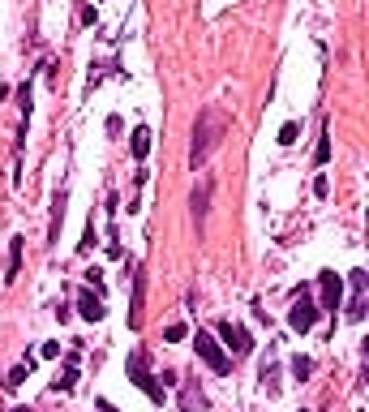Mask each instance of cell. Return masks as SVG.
<instances>
[{
	"label": "cell",
	"instance_id": "6da1fadb",
	"mask_svg": "<svg viewBox=\"0 0 369 412\" xmlns=\"http://www.w3.org/2000/svg\"><path fill=\"white\" fill-rule=\"evenodd\" d=\"M223 125H228V120H223L219 107H206V112L198 116V125H194V155H189V164H194V168L211 159V151L219 146V138H223Z\"/></svg>",
	"mask_w": 369,
	"mask_h": 412
},
{
	"label": "cell",
	"instance_id": "7a4b0ae2",
	"mask_svg": "<svg viewBox=\"0 0 369 412\" xmlns=\"http://www.w3.org/2000/svg\"><path fill=\"white\" fill-rule=\"evenodd\" d=\"M125 374H129V383L138 391H147L155 404H164V383H155V374L147 365V352H129V361H125Z\"/></svg>",
	"mask_w": 369,
	"mask_h": 412
},
{
	"label": "cell",
	"instance_id": "3957f363",
	"mask_svg": "<svg viewBox=\"0 0 369 412\" xmlns=\"http://www.w3.org/2000/svg\"><path fill=\"white\" fill-rule=\"evenodd\" d=\"M314 322H318V300L301 288V292H296V300H292V309H288V326H292L296 335H309Z\"/></svg>",
	"mask_w": 369,
	"mask_h": 412
},
{
	"label": "cell",
	"instance_id": "277c9868",
	"mask_svg": "<svg viewBox=\"0 0 369 412\" xmlns=\"http://www.w3.org/2000/svg\"><path fill=\"white\" fill-rule=\"evenodd\" d=\"M194 352H198L215 374H228V365H232V357L219 348V339L211 335V331H198V335H194Z\"/></svg>",
	"mask_w": 369,
	"mask_h": 412
},
{
	"label": "cell",
	"instance_id": "5b68a950",
	"mask_svg": "<svg viewBox=\"0 0 369 412\" xmlns=\"http://www.w3.org/2000/svg\"><path fill=\"white\" fill-rule=\"evenodd\" d=\"M219 348H223L228 357H249V352H253V339H249L245 326L223 322V326H219Z\"/></svg>",
	"mask_w": 369,
	"mask_h": 412
},
{
	"label": "cell",
	"instance_id": "8992f818",
	"mask_svg": "<svg viewBox=\"0 0 369 412\" xmlns=\"http://www.w3.org/2000/svg\"><path fill=\"white\" fill-rule=\"evenodd\" d=\"M318 288H322V305H318V313H331L335 318V309H340V296H344V283L335 271H322L318 275Z\"/></svg>",
	"mask_w": 369,
	"mask_h": 412
},
{
	"label": "cell",
	"instance_id": "52a82bcc",
	"mask_svg": "<svg viewBox=\"0 0 369 412\" xmlns=\"http://www.w3.org/2000/svg\"><path fill=\"white\" fill-rule=\"evenodd\" d=\"M142 305H147V275H142V266L133 271V305H129V326L138 331L142 326Z\"/></svg>",
	"mask_w": 369,
	"mask_h": 412
},
{
	"label": "cell",
	"instance_id": "ba28073f",
	"mask_svg": "<svg viewBox=\"0 0 369 412\" xmlns=\"http://www.w3.org/2000/svg\"><path fill=\"white\" fill-rule=\"evenodd\" d=\"M77 313H82V318L86 322H103V296H94V292H82V296H77Z\"/></svg>",
	"mask_w": 369,
	"mask_h": 412
},
{
	"label": "cell",
	"instance_id": "9c48e42d",
	"mask_svg": "<svg viewBox=\"0 0 369 412\" xmlns=\"http://www.w3.org/2000/svg\"><path fill=\"white\" fill-rule=\"evenodd\" d=\"M129 151H133V159H138V164L151 155V129H147V125H138V129H133V138H129Z\"/></svg>",
	"mask_w": 369,
	"mask_h": 412
},
{
	"label": "cell",
	"instance_id": "30bf717a",
	"mask_svg": "<svg viewBox=\"0 0 369 412\" xmlns=\"http://www.w3.org/2000/svg\"><path fill=\"white\" fill-rule=\"evenodd\" d=\"M73 383H77V352L65 357V374L52 383V391H73Z\"/></svg>",
	"mask_w": 369,
	"mask_h": 412
},
{
	"label": "cell",
	"instance_id": "8fae6325",
	"mask_svg": "<svg viewBox=\"0 0 369 412\" xmlns=\"http://www.w3.org/2000/svg\"><path fill=\"white\" fill-rule=\"evenodd\" d=\"M60 224H65V194H56V202H52V224H47V241H60Z\"/></svg>",
	"mask_w": 369,
	"mask_h": 412
},
{
	"label": "cell",
	"instance_id": "7c38bea8",
	"mask_svg": "<svg viewBox=\"0 0 369 412\" xmlns=\"http://www.w3.org/2000/svg\"><path fill=\"white\" fill-rule=\"evenodd\" d=\"M22 245H26L22 236H13V241H9V275L5 279H18L22 275Z\"/></svg>",
	"mask_w": 369,
	"mask_h": 412
},
{
	"label": "cell",
	"instance_id": "4fadbf2b",
	"mask_svg": "<svg viewBox=\"0 0 369 412\" xmlns=\"http://www.w3.org/2000/svg\"><path fill=\"white\" fill-rule=\"evenodd\" d=\"M314 164L322 168V164H331V133L322 129V138H318V146H314Z\"/></svg>",
	"mask_w": 369,
	"mask_h": 412
},
{
	"label": "cell",
	"instance_id": "5bb4252c",
	"mask_svg": "<svg viewBox=\"0 0 369 412\" xmlns=\"http://www.w3.org/2000/svg\"><path fill=\"white\" fill-rule=\"evenodd\" d=\"M309 374H314V361L309 357H292V378L296 383H309Z\"/></svg>",
	"mask_w": 369,
	"mask_h": 412
},
{
	"label": "cell",
	"instance_id": "9a60e30c",
	"mask_svg": "<svg viewBox=\"0 0 369 412\" xmlns=\"http://www.w3.org/2000/svg\"><path fill=\"white\" fill-rule=\"evenodd\" d=\"M26 374H30V361H26V365H13L9 378H5V387H9V391H18V387L26 383Z\"/></svg>",
	"mask_w": 369,
	"mask_h": 412
},
{
	"label": "cell",
	"instance_id": "2e32d148",
	"mask_svg": "<svg viewBox=\"0 0 369 412\" xmlns=\"http://www.w3.org/2000/svg\"><path fill=\"white\" fill-rule=\"evenodd\" d=\"M86 283H90V292H94V296H103V292H107V283H103V271H99V266H90V271H86Z\"/></svg>",
	"mask_w": 369,
	"mask_h": 412
},
{
	"label": "cell",
	"instance_id": "e0dca14e",
	"mask_svg": "<svg viewBox=\"0 0 369 412\" xmlns=\"http://www.w3.org/2000/svg\"><path fill=\"white\" fill-rule=\"evenodd\" d=\"M185 335H189V326H185V322H172V326L164 331V339H168V344H181Z\"/></svg>",
	"mask_w": 369,
	"mask_h": 412
},
{
	"label": "cell",
	"instance_id": "ac0fdd59",
	"mask_svg": "<svg viewBox=\"0 0 369 412\" xmlns=\"http://www.w3.org/2000/svg\"><path fill=\"white\" fill-rule=\"evenodd\" d=\"M296 133H301V129H296V125H292V120H288V125H283V129H279V146H292V142H296Z\"/></svg>",
	"mask_w": 369,
	"mask_h": 412
},
{
	"label": "cell",
	"instance_id": "d6986e66",
	"mask_svg": "<svg viewBox=\"0 0 369 412\" xmlns=\"http://www.w3.org/2000/svg\"><path fill=\"white\" fill-rule=\"evenodd\" d=\"M206 198H211V185H202L198 194H194V211H198V215H206Z\"/></svg>",
	"mask_w": 369,
	"mask_h": 412
},
{
	"label": "cell",
	"instance_id": "ffe728a7",
	"mask_svg": "<svg viewBox=\"0 0 369 412\" xmlns=\"http://www.w3.org/2000/svg\"><path fill=\"white\" fill-rule=\"evenodd\" d=\"M348 283H352V296H365V271H352Z\"/></svg>",
	"mask_w": 369,
	"mask_h": 412
},
{
	"label": "cell",
	"instance_id": "44dd1931",
	"mask_svg": "<svg viewBox=\"0 0 369 412\" xmlns=\"http://www.w3.org/2000/svg\"><path fill=\"white\" fill-rule=\"evenodd\" d=\"M82 26H99V9H94V5L82 9Z\"/></svg>",
	"mask_w": 369,
	"mask_h": 412
},
{
	"label": "cell",
	"instance_id": "7402d4cb",
	"mask_svg": "<svg viewBox=\"0 0 369 412\" xmlns=\"http://www.w3.org/2000/svg\"><path fill=\"white\" fill-rule=\"evenodd\" d=\"M90 245H94V219H90V224H86V236H82V245H77V249H82V253H86Z\"/></svg>",
	"mask_w": 369,
	"mask_h": 412
},
{
	"label": "cell",
	"instance_id": "603a6c76",
	"mask_svg": "<svg viewBox=\"0 0 369 412\" xmlns=\"http://www.w3.org/2000/svg\"><path fill=\"white\" fill-rule=\"evenodd\" d=\"M314 194H318V198H327V194H331V181H327V177H318V181H314Z\"/></svg>",
	"mask_w": 369,
	"mask_h": 412
},
{
	"label": "cell",
	"instance_id": "cb8c5ba5",
	"mask_svg": "<svg viewBox=\"0 0 369 412\" xmlns=\"http://www.w3.org/2000/svg\"><path fill=\"white\" fill-rule=\"evenodd\" d=\"M94 404H99V412H120V408L112 404V400H94Z\"/></svg>",
	"mask_w": 369,
	"mask_h": 412
},
{
	"label": "cell",
	"instance_id": "d4e9b609",
	"mask_svg": "<svg viewBox=\"0 0 369 412\" xmlns=\"http://www.w3.org/2000/svg\"><path fill=\"white\" fill-rule=\"evenodd\" d=\"M9 99V86H0V103H5Z\"/></svg>",
	"mask_w": 369,
	"mask_h": 412
},
{
	"label": "cell",
	"instance_id": "484cf974",
	"mask_svg": "<svg viewBox=\"0 0 369 412\" xmlns=\"http://www.w3.org/2000/svg\"><path fill=\"white\" fill-rule=\"evenodd\" d=\"M301 412H309V408H301Z\"/></svg>",
	"mask_w": 369,
	"mask_h": 412
}]
</instances>
